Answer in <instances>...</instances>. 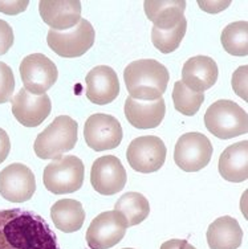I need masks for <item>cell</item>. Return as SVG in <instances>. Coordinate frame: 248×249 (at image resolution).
<instances>
[{
  "mask_svg": "<svg viewBox=\"0 0 248 249\" xmlns=\"http://www.w3.org/2000/svg\"><path fill=\"white\" fill-rule=\"evenodd\" d=\"M15 90V76L5 62L0 61V104H5L12 98Z\"/></svg>",
  "mask_w": 248,
  "mask_h": 249,
  "instance_id": "27",
  "label": "cell"
},
{
  "mask_svg": "<svg viewBox=\"0 0 248 249\" xmlns=\"http://www.w3.org/2000/svg\"><path fill=\"white\" fill-rule=\"evenodd\" d=\"M205 101V94L201 91H195L187 88L182 81H177L174 84L172 90V102L178 111L185 115H195L202 104Z\"/></svg>",
  "mask_w": 248,
  "mask_h": 249,
  "instance_id": "26",
  "label": "cell"
},
{
  "mask_svg": "<svg viewBox=\"0 0 248 249\" xmlns=\"http://www.w3.org/2000/svg\"><path fill=\"white\" fill-rule=\"evenodd\" d=\"M86 97L95 105H106L118 97L119 81L114 69L98 65L86 74Z\"/></svg>",
  "mask_w": 248,
  "mask_h": 249,
  "instance_id": "16",
  "label": "cell"
},
{
  "mask_svg": "<svg viewBox=\"0 0 248 249\" xmlns=\"http://www.w3.org/2000/svg\"><path fill=\"white\" fill-rule=\"evenodd\" d=\"M14 45V31L7 21L0 19V56L5 54Z\"/></svg>",
  "mask_w": 248,
  "mask_h": 249,
  "instance_id": "29",
  "label": "cell"
},
{
  "mask_svg": "<svg viewBox=\"0 0 248 249\" xmlns=\"http://www.w3.org/2000/svg\"><path fill=\"white\" fill-rule=\"evenodd\" d=\"M29 1H0V12L7 15H18L27 10Z\"/></svg>",
  "mask_w": 248,
  "mask_h": 249,
  "instance_id": "30",
  "label": "cell"
},
{
  "mask_svg": "<svg viewBox=\"0 0 248 249\" xmlns=\"http://www.w3.org/2000/svg\"><path fill=\"white\" fill-rule=\"evenodd\" d=\"M115 211L121 212L129 227L142 223L150 213V204L139 192H128L119 197L114 206Z\"/></svg>",
  "mask_w": 248,
  "mask_h": 249,
  "instance_id": "23",
  "label": "cell"
},
{
  "mask_svg": "<svg viewBox=\"0 0 248 249\" xmlns=\"http://www.w3.org/2000/svg\"><path fill=\"white\" fill-rule=\"evenodd\" d=\"M95 34L92 24L81 19L78 24L68 31H53L49 29L47 43L53 52L65 58L80 57L85 54L95 44Z\"/></svg>",
  "mask_w": 248,
  "mask_h": 249,
  "instance_id": "6",
  "label": "cell"
},
{
  "mask_svg": "<svg viewBox=\"0 0 248 249\" xmlns=\"http://www.w3.org/2000/svg\"><path fill=\"white\" fill-rule=\"evenodd\" d=\"M242 240L243 231L231 216L218 217L207 230V243L211 249H238Z\"/></svg>",
  "mask_w": 248,
  "mask_h": 249,
  "instance_id": "21",
  "label": "cell"
},
{
  "mask_svg": "<svg viewBox=\"0 0 248 249\" xmlns=\"http://www.w3.org/2000/svg\"><path fill=\"white\" fill-rule=\"evenodd\" d=\"M53 224L65 233L77 232L82 228L85 221V211L80 201L73 199H61L51 208Z\"/></svg>",
  "mask_w": 248,
  "mask_h": 249,
  "instance_id": "22",
  "label": "cell"
},
{
  "mask_svg": "<svg viewBox=\"0 0 248 249\" xmlns=\"http://www.w3.org/2000/svg\"><path fill=\"white\" fill-rule=\"evenodd\" d=\"M212 157V143L202 133H186L178 139L174 160L186 173H196L205 168Z\"/></svg>",
  "mask_w": 248,
  "mask_h": 249,
  "instance_id": "7",
  "label": "cell"
},
{
  "mask_svg": "<svg viewBox=\"0 0 248 249\" xmlns=\"http://www.w3.org/2000/svg\"><path fill=\"white\" fill-rule=\"evenodd\" d=\"M0 249H60L45 219L21 208L0 210Z\"/></svg>",
  "mask_w": 248,
  "mask_h": 249,
  "instance_id": "1",
  "label": "cell"
},
{
  "mask_svg": "<svg viewBox=\"0 0 248 249\" xmlns=\"http://www.w3.org/2000/svg\"><path fill=\"white\" fill-rule=\"evenodd\" d=\"M161 249H196L194 245H191L187 240H169L161 245Z\"/></svg>",
  "mask_w": 248,
  "mask_h": 249,
  "instance_id": "32",
  "label": "cell"
},
{
  "mask_svg": "<svg viewBox=\"0 0 248 249\" xmlns=\"http://www.w3.org/2000/svg\"><path fill=\"white\" fill-rule=\"evenodd\" d=\"M78 124L69 115H58L35 141V154L40 159H57L77 143Z\"/></svg>",
  "mask_w": 248,
  "mask_h": 249,
  "instance_id": "3",
  "label": "cell"
},
{
  "mask_svg": "<svg viewBox=\"0 0 248 249\" xmlns=\"http://www.w3.org/2000/svg\"><path fill=\"white\" fill-rule=\"evenodd\" d=\"M145 14L157 29H170L185 18L186 1L183 0H146L143 3Z\"/></svg>",
  "mask_w": 248,
  "mask_h": 249,
  "instance_id": "19",
  "label": "cell"
},
{
  "mask_svg": "<svg viewBox=\"0 0 248 249\" xmlns=\"http://www.w3.org/2000/svg\"><path fill=\"white\" fill-rule=\"evenodd\" d=\"M124 249H133V248H124Z\"/></svg>",
  "mask_w": 248,
  "mask_h": 249,
  "instance_id": "33",
  "label": "cell"
},
{
  "mask_svg": "<svg viewBox=\"0 0 248 249\" xmlns=\"http://www.w3.org/2000/svg\"><path fill=\"white\" fill-rule=\"evenodd\" d=\"M166 105L163 98L155 101H141L128 97L125 101V117L137 129L158 127L165 118Z\"/></svg>",
  "mask_w": 248,
  "mask_h": 249,
  "instance_id": "17",
  "label": "cell"
},
{
  "mask_svg": "<svg viewBox=\"0 0 248 249\" xmlns=\"http://www.w3.org/2000/svg\"><path fill=\"white\" fill-rule=\"evenodd\" d=\"M40 16L53 31H68L81 20V3L77 0H41Z\"/></svg>",
  "mask_w": 248,
  "mask_h": 249,
  "instance_id": "15",
  "label": "cell"
},
{
  "mask_svg": "<svg viewBox=\"0 0 248 249\" xmlns=\"http://www.w3.org/2000/svg\"><path fill=\"white\" fill-rule=\"evenodd\" d=\"M20 76L24 89L32 94H45L57 81L58 72L55 62L43 53H32L20 64Z\"/></svg>",
  "mask_w": 248,
  "mask_h": 249,
  "instance_id": "8",
  "label": "cell"
},
{
  "mask_svg": "<svg viewBox=\"0 0 248 249\" xmlns=\"http://www.w3.org/2000/svg\"><path fill=\"white\" fill-rule=\"evenodd\" d=\"M52 110V102L48 94H32L20 89L12 98V114L25 127H36L47 120Z\"/></svg>",
  "mask_w": 248,
  "mask_h": 249,
  "instance_id": "14",
  "label": "cell"
},
{
  "mask_svg": "<svg viewBox=\"0 0 248 249\" xmlns=\"http://www.w3.org/2000/svg\"><path fill=\"white\" fill-rule=\"evenodd\" d=\"M124 80L132 98L155 101L165 94L170 74L161 62L145 58L130 62L125 68Z\"/></svg>",
  "mask_w": 248,
  "mask_h": 249,
  "instance_id": "2",
  "label": "cell"
},
{
  "mask_svg": "<svg viewBox=\"0 0 248 249\" xmlns=\"http://www.w3.org/2000/svg\"><path fill=\"white\" fill-rule=\"evenodd\" d=\"M222 45L227 53L232 56H247L248 54V23L235 21L223 29L220 36Z\"/></svg>",
  "mask_w": 248,
  "mask_h": 249,
  "instance_id": "24",
  "label": "cell"
},
{
  "mask_svg": "<svg viewBox=\"0 0 248 249\" xmlns=\"http://www.w3.org/2000/svg\"><path fill=\"white\" fill-rule=\"evenodd\" d=\"M219 173L223 179L240 183L248 179V141L229 146L219 158Z\"/></svg>",
  "mask_w": 248,
  "mask_h": 249,
  "instance_id": "20",
  "label": "cell"
},
{
  "mask_svg": "<svg viewBox=\"0 0 248 249\" xmlns=\"http://www.w3.org/2000/svg\"><path fill=\"white\" fill-rule=\"evenodd\" d=\"M128 221L121 212L106 211L97 216L86 231V243L91 249H110L124 239Z\"/></svg>",
  "mask_w": 248,
  "mask_h": 249,
  "instance_id": "9",
  "label": "cell"
},
{
  "mask_svg": "<svg viewBox=\"0 0 248 249\" xmlns=\"http://www.w3.org/2000/svg\"><path fill=\"white\" fill-rule=\"evenodd\" d=\"M187 29V20L186 18H183L181 20V23L175 25L174 28L170 29H157L153 27L152 29V41H153L154 47L159 51V52L172 53L174 51H177L178 47L181 45L182 40L186 35Z\"/></svg>",
  "mask_w": 248,
  "mask_h": 249,
  "instance_id": "25",
  "label": "cell"
},
{
  "mask_svg": "<svg viewBox=\"0 0 248 249\" xmlns=\"http://www.w3.org/2000/svg\"><path fill=\"white\" fill-rule=\"evenodd\" d=\"M205 124L207 130L216 138H235L239 135L247 134V111H244L234 101H216L206 111Z\"/></svg>",
  "mask_w": 248,
  "mask_h": 249,
  "instance_id": "4",
  "label": "cell"
},
{
  "mask_svg": "<svg viewBox=\"0 0 248 249\" xmlns=\"http://www.w3.org/2000/svg\"><path fill=\"white\" fill-rule=\"evenodd\" d=\"M218 65L209 56L189 58L182 69V82L192 90L203 93L215 85L218 80Z\"/></svg>",
  "mask_w": 248,
  "mask_h": 249,
  "instance_id": "18",
  "label": "cell"
},
{
  "mask_svg": "<svg viewBox=\"0 0 248 249\" xmlns=\"http://www.w3.org/2000/svg\"><path fill=\"white\" fill-rule=\"evenodd\" d=\"M166 146L155 135L138 137L130 142L126 158L130 167L142 174L155 173L166 160Z\"/></svg>",
  "mask_w": 248,
  "mask_h": 249,
  "instance_id": "10",
  "label": "cell"
},
{
  "mask_svg": "<svg viewBox=\"0 0 248 249\" xmlns=\"http://www.w3.org/2000/svg\"><path fill=\"white\" fill-rule=\"evenodd\" d=\"M247 74H248V67L243 65L239 69H236L232 74V88H234L235 93L238 94L240 98H243L246 102L248 101V94H247Z\"/></svg>",
  "mask_w": 248,
  "mask_h": 249,
  "instance_id": "28",
  "label": "cell"
},
{
  "mask_svg": "<svg viewBox=\"0 0 248 249\" xmlns=\"http://www.w3.org/2000/svg\"><path fill=\"white\" fill-rule=\"evenodd\" d=\"M36 179L32 170L21 163H12L0 171V195L12 203H24L34 196Z\"/></svg>",
  "mask_w": 248,
  "mask_h": 249,
  "instance_id": "12",
  "label": "cell"
},
{
  "mask_svg": "<svg viewBox=\"0 0 248 249\" xmlns=\"http://www.w3.org/2000/svg\"><path fill=\"white\" fill-rule=\"evenodd\" d=\"M128 180L126 170L114 155H104L92 164L91 183L101 195H114L124 190Z\"/></svg>",
  "mask_w": 248,
  "mask_h": 249,
  "instance_id": "13",
  "label": "cell"
},
{
  "mask_svg": "<svg viewBox=\"0 0 248 249\" xmlns=\"http://www.w3.org/2000/svg\"><path fill=\"white\" fill-rule=\"evenodd\" d=\"M11 151V141L5 130L0 127V163H3Z\"/></svg>",
  "mask_w": 248,
  "mask_h": 249,
  "instance_id": "31",
  "label": "cell"
},
{
  "mask_svg": "<svg viewBox=\"0 0 248 249\" xmlns=\"http://www.w3.org/2000/svg\"><path fill=\"white\" fill-rule=\"evenodd\" d=\"M122 127L119 121L109 114L91 115L84 126V138L86 144L95 151L115 149L122 141Z\"/></svg>",
  "mask_w": 248,
  "mask_h": 249,
  "instance_id": "11",
  "label": "cell"
},
{
  "mask_svg": "<svg viewBox=\"0 0 248 249\" xmlns=\"http://www.w3.org/2000/svg\"><path fill=\"white\" fill-rule=\"evenodd\" d=\"M85 167L80 158L64 155L45 166L43 174L44 186L55 195L78 191L84 183Z\"/></svg>",
  "mask_w": 248,
  "mask_h": 249,
  "instance_id": "5",
  "label": "cell"
}]
</instances>
